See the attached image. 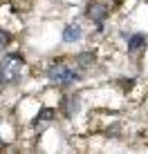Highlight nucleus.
Masks as SVG:
<instances>
[{"label": "nucleus", "instance_id": "2", "mask_svg": "<svg viewBox=\"0 0 148 154\" xmlns=\"http://www.w3.org/2000/svg\"><path fill=\"white\" fill-rule=\"evenodd\" d=\"M47 78H50L54 85L67 87V85H72L74 81H79V72L72 69V67L65 65V63H56V65H52L50 69H47Z\"/></svg>", "mask_w": 148, "mask_h": 154}, {"label": "nucleus", "instance_id": "7", "mask_svg": "<svg viewBox=\"0 0 148 154\" xmlns=\"http://www.w3.org/2000/svg\"><path fill=\"white\" fill-rule=\"evenodd\" d=\"M54 109H50V107H45V109H40L38 112V119H36V123H38V121H52L54 119Z\"/></svg>", "mask_w": 148, "mask_h": 154}, {"label": "nucleus", "instance_id": "6", "mask_svg": "<svg viewBox=\"0 0 148 154\" xmlns=\"http://www.w3.org/2000/svg\"><path fill=\"white\" fill-rule=\"evenodd\" d=\"M76 60L81 63L83 67H88V65H92V63H94V54H92V51H83V54L76 56Z\"/></svg>", "mask_w": 148, "mask_h": 154}, {"label": "nucleus", "instance_id": "5", "mask_svg": "<svg viewBox=\"0 0 148 154\" xmlns=\"http://www.w3.org/2000/svg\"><path fill=\"white\" fill-rule=\"evenodd\" d=\"M144 45H146V36L135 34V36H130V40H128V51H137V49H141Z\"/></svg>", "mask_w": 148, "mask_h": 154}, {"label": "nucleus", "instance_id": "8", "mask_svg": "<svg viewBox=\"0 0 148 154\" xmlns=\"http://www.w3.org/2000/svg\"><path fill=\"white\" fill-rule=\"evenodd\" d=\"M9 40H11V36H9L7 31H2V29H0V49L9 45Z\"/></svg>", "mask_w": 148, "mask_h": 154}, {"label": "nucleus", "instance_id": "1", "mask_svg": "<svg viewBox=\"0 0 148 154\" xmlns=\"http://www.w3.org/2000/svg\"><path fill=\"white\" fill-rule=\"evenodd\" d=\"M23 56L18 54H7L2 56V60H0V78H2V83H16L20 76V72H23Z\"/></svg>", "mask_w": 148, "mask_h": 154}, {"label": "nucleus", "instance_id": "9", "mask_svg": "<svg viewBox=\"0 0 148 154\" xmlns=\"http://www.w3.org/2000/svg\"><path fill=\"white\" fill-rule=\"evenodd\" d=\"M76 107H79V100H76V96H70V103H67V114L76 112Z\"/></svg>", "mask_w": 148, "mask_h": 154}, {"label": "nucleus", "instance_id": "3", "mask_svg": "<svg viewBox=\"0 0 148 154\" xmlns=\"http://www.w3.org/2000/svg\"><path fill=\"white\" fill-rule=\"evenodd\" d=\"M105 16H108V7L103 2H92L88 7V18L94 20V23H103Z\"/></svg>", "mask_w": 148, "mask_h": 154}, {"label": "nucleus", "instance_id": "4", "mask_svg": "<svg viewBox=\"0 0 148 154\" xmlns=\"http://www.w3.org/2000/svg\"><path fill=\"white\" fill-rule=\"evenodd\" d=\"M83 36V31L79 25H67L65 29H63V40L65 42H74V40H79Z\"/></svg>", "mask_w": 148, "mask_h": 154}]
</instances>
